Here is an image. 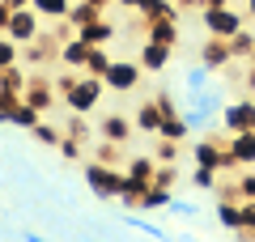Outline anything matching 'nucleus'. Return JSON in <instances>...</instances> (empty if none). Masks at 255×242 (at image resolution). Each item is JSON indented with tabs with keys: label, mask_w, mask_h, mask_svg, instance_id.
<instances>
[{
	"label": "nucleus",
	"mask_w": 255,
	"mask_h": 242,
	"mask_svg": "<svg viewBox=\"0 0 255 242\" xmlns=\"http://www.w3.org/2000/svg\"><path fill=\"white\" fill-rule=\"evenodd\" d=\"M81 174H85V187L98 200H119V191H124V166H102V161L85 157Z\"/></svg>",
	"instance_id": "f257e3e1"
},
{
	"label": "nucleus",
	"mask_w": 255,
	"mask_h": 242,
	"mask_svg": "<svg viewBox=\"0 0 255 242\" xmlns=\"http://www.w3.org/2000/svg\"><path fill=\"white\" fill-rule=\"evenodd\" d=\"M200 21H204V34H213V38H234L238 30L247 26V13L234 9V4H204V9H200Z\"/></svg>",
	"instance_id": "f03ea898"
},
{
	"label": "nucleus",
	"mask_w": 255,
	"mask_h": 242,
	"mask_svg": "<svg viewBox=\"0 0 255 242\" xmlns=\"http://www.w3.org/2000/svg\"><path fill=\"white\" fill-rule=\"evenodd\" d=\"M102 94H107V81H102V77H90V72H81V77H77V85L64 94V107L73 111V115H90V111H98Z\"/></svg>",
	"instance_id": "7ed1b4c3"
},
{
	"label": "nucleus",
	"mask_w": 255,
	"mask_h": 242,
	"mask_svg": "<svg viewBox=\"0 0 255 242\" xmlns=\"http://www.w3.org/2000/svg\"><path fill=\"white\" fill-rule=\"evenodd\" d=\"M191 161H196V166H209V170H234L238 174V161L230 157V149H221L217 140H213V136H200V140L191 144Z\"/></svg>",
	"instance_id": "20e7f679"
},
{
	"label": "nucleus",
	"mask_w": 255,
	"mask_h": 242,
	"mask_svg": "<svg viewBox=\"0 0 255 242\" xmlns=\"http://www.w3.org/2000/svg\"><path fill=\"white\" fill-rule=\"evenodd\" d=\"M140 77H145L140 60H111V64H107V72H102L107 90H115V94H132V90L140 85Z\"/></svg>",
	"instance_id": "39448f33"
},
{
	"label": "nucleus",
	"mask_w": 255,
	"mask_h": 242,
	"mask_svg": "<svg viewBox=\"0 0 255 242\" xmlns=\"http://www.w3.org/2000/svg\"><path fill=\"white\" fill-rule=\"evenodd\" d=\"M251 127H255V98H238L221 107V136L251 132Z\"/></svg>",
	"instance_id": "423d86ee"
},
{
	"label": "nucleus",
	"mask_w": 255,
	"mask_h": 242,
	"mask_svg": "<svg viewBox=\"0 0 255 242\" xmlns=\"http://www.w3.org/2000/svg\"><path fill=\"white\" fill-rule=\"evenodd\" d=\"M4 34H9L17 47H30L38 34H43V17H38L34 9H13V17H9V30H4Z\"/></svg>",
	"instance_id": "0eeeda50"
},
{
	"label": "nucleus",
	"mask_w": 255,
	"mask_h": 242,
	"mask_svg": "<svg viewBox=\"0 0 255 242\" xmlns=\"http://www.w3.org/2000/svg\"><path fill=\"white\" fill-rule=\"evenodd\" d=\"M162 119H166V111H162V102H157V98H145L136 111H132L136 132L140 136H153V140H157V132H162Z\"/></svg>",
	"instance_id": "6e6552de"
},
{
	"label": "nucleus",
	"mask_w": 255,
	"mask_h": 242,
	"mask_svg": "<svg viewBox=\"0 0 255 242\" xmlns=\"http://www.w3.org/2000/svg\"><path fill=\"white\" fill-rule=\"evenodd\" d=\"M132 136H136V123H132V115H102V119H98V140L128 144Z\"/></svg>",
	"instance_id": "1a4fd4ad"
},
{
	"label": "nucleus",
	"mask_w": 255,
	"mask_h": 242,
	"mask_svg": "<svg viewBox=\"0 0 255 242\" xmlns=\"http://www.w3.org/2000/svg\"><path fill=\"white\" fill-rule=\"evenodd\" d=\"M230 60H234V51H230V38H204V47H200V64L209 72H221V68H230Z\"/></svg>",
	"instance_id": "9d476101"
},
{
	"label": "nucleus",
	"mask_w": 255,
	"mask_h": 242,
	"mask_svg": "<svg viewBox=\"0 0 255 242\" xmlns=\"http://www.w3.org/2000/svg\"><path fill=\"white\" fill-rule=\"evenodd\" d=\"M85 55H90V43H85L81 34H68V38H60V55H55V60H60L64 68L85 72Z\"/></svg>",
	"instance_id": "9b49d317"
},
{
	"label": "nucleus",
	"mask_w": 255,
	"mask_h": 242,
	"mask_svg": "<svg viewBox=\"0 0 255 242\" xmlns=\"http://www.w3.org/2000/svg\"><path fill=\"white\" fill-rule=\"evenodd\" d=\"M170 51H174V47L157 43V38H145L140 51H136V60H140V68H145V72H162L166 64H170Z\"/></svg>",
	"instance_id": "f8f14e48"
},
{
	"label": "nucleus",
	"mask_w": 255,
	"mask_h": 242,
	"mask_svg": "<svg viewBox=\"0 0 255 242\" xmlns=\"http://www.w3.org/2000/svg\"><path fill=\"white\" fill-rule=\"evenodd\" d=\"M21 98H26L30 107H38V111L47 115V111L55 107V98H60V94L51 90V81H47V77H30V81H26V94H21Z\"/></svg>",
	"instance_id": "ddd939ff"
},
{
	"label": "nucleus",
	"mask_w": 255,
	"mask_h": 242,
	"mask_svg": "<svg viewBox=\"0 0 255 242\" xmlns=\"http://www.w3.org/2000/svg\"><path fill=\"white\" fill-rule=\"evenodd\" d=\"M226 149H230V157L238 161V170H243V166H255V127H251V132L226 136Z\"/></svg>",
	"instance_id": "4468645a"
},
{
	"label": "nucleus",
	"mask_w": 255,
	"mask_h": 242,
	"mask_svg": "<svg viewBox=\"0 0 255 242\" xmlns=\"http://www.w3.org/2000/svg\"><path fill=\"white\" fill-rule=\"evenodd\" d=\"M77 34H81L90 47H107L111 38H115V26H111L107 17H94V21H85V26H77Z\"/></svg>",
	"instance_id": "2eb2a0df"
},
{
	"label": "nucleus",
	"mask_w": 255,
	"mask_h": 242,
	"mask_svg": "<svg viewBox=\"0 0 255 242\" xmlns=\"http://www.w3.org/2000/svg\"><path fill=\"white\" fill-rule=\"evenodd\" d=\"M21 94H26V72H21V64L0 68V98H21Z\"/></svg>",
	"instance_id": "dca6fc26"
},
{
	"label": "nucleus",
	"mask_w": 255,
	"mask_h": 242,
	"mask_svg": "<svg viewBox=\"0 0 255 242\" xmlns=\"http://www.w3.org/2000/svg\"><path fill=\"white\" fill-rule=\"evenodd\" d=\"M153 170H157V161H153V153H140V157H124V174H128V179L153 183Z\"/></svg>",
	"instance_id": "f3484780"
},
{
	"label": "nucleus",
	"mask_w": 255,
	"mask_h": 242,
	"mask_svg": "<svg viewBox=\"0 0 255 242\" xmlns=\"http://www.w3.org/2000/svg\"><path fill=\"white\" fill-rule=\"evenodd\" d=\"M145 38H157V43L174 47V43H179V21H174V17H166V21H145Z\"/></svg>",
	"instance_id": "a211bd4d"
},
{
	"label": "nucleus",
	"mask_w": 255,
	"mask_h": 242,
	"mask_svg": "<svg viewBox=\"0 0 255 242\" xmlns=\"http://www.w3.org/2000/svg\"><path fill=\"white\" fill-rule=\"evenodd\" d=\"M217 225L230 234L243 230V208H238V200H217Z\"/></svg>",
	"instance_id": "6ab92c4d"
},
{
	"label": "nucleus",
	"mask_w": 255,
	"mask_h": 242,
	"mask_svg": "<svg viewBox=\"0 0 255 242\" xmlns=\"http://www.w3.org/2000/svg\"><path fill=\"white\" fill-rule=\"evenodd\" d=\"M170 187H157V183H149L145 191H140V204L136 208H145V213H157V208H170Z\"/></svg>",
	"instance_id": "aec40b11"
},
{
	"label": "nucleus",
	"mask_w": 255,
	"mask_h": 242,
	"mask_svg": "<svg viewBox=\"0 0 255 242\" xmlns=\"http://www.w3.org/2000/svg\"><path fill=\"white\" fill-rule=\"evenodd\" d=\"M30 9H34L38 17H47V21H64L68 9H73V0H30Z\"/></svg>",
	"instance_id": "412c9836"
},
{
	"label": "nucleus",
	"mask_w": 255,
	"mask_h": 242,
	"mask_svg": "<svg viewBox=\"0 0 255 242\" xmlns=\"http://www.w3.org/2000/svg\"><path fill=\"white\" fill-rule=\"evenodd\" d=\"M187 132H191V123H187V115H179V111H170V115L162 119V132L157 136H166V140H187Z\"/></svg>",
	"instance_id": "4be33fe9"
},
{
	"label": "nucleus",
	"mask_w": 255,
	"mask_h": 242,
	"mask_svg": "<svg viewBox=\"0 0 255 242\" xmlns=\"http://www.w3.org/2000/svg\"><path fill=\"white\" fill-rule=\"evenodd\" d=\"M90 157L102 161V166H124V144H115V140H98V144L90 149Z\"/></svg>",
	"instance_id": "5701e85b"
},
{
	"label": "nucleus",
	"mask_w": 255,
	"mask_h": 242,
	"mask_svg": "<svg viewBox=\"0 0 255 242\" xmlns=\"http://www.w3.org/2000/svg\"><path fill=\"white\" fill-rule=\"evenodd\" d=\"M140 17H145V21H166V17L179 21V9H174V0H145Z\"/></svg>",
	"instance_id": "b1692460"
},
{
	"label": "nucleus",
	"mask_w": 255,
	"mask_h": 242,
	"mask_svg": "<svg viewBox=\"0 0 255 242\" xmlns=\"http://www.w3.org/2000/svg\"><path fill=\"white\" fill-rule=\"evenodd\" d=\"M30 136H34L38 144H47V149H60V140H64V132L51 123V119H38V123L30 127Z\"/></svg>",
	"instance_id": "393cba45"
},
{
	"label": "nucleus",
	"mask_w": 255,
	"mask_h": 242,
	"mask_svg": "<svg viewBox=\"0 0 255 242\" xmlns=\"http://www.w3.org/2000/svg\"><path fill=\"white\" fill-rule=\"evenodd\" d=\"M230 51H234V60H251V51H255V30H251V21L230 38Z\"/></svg>",
	"instance_id": "a878e982"
},
{
	"label": "nucleus",
	"mask_w": 255,
	"mask_h": 242,
	"mask_svg": "<svg viewBox=\"0 0 255 242\" xmlns=\"http://www.w3.org/2000/svg\"><path fill=\"white\" fill-rule=\"evenodd\" d=\"M179 149H183L179 140L157 136V140H153V161H157V166H174V161H179Z\"/></svg>",
	"instance_id": "bb28decb"
},
{
	"label": "nucleus",
	"mask_w": 255,
	"mask_h": 242,
	"mask_svg": "<svg viewBox=\"0 0 255 242\" xmlns=\"http://www.w3.org/2000/svg\"><path fill=\"white\" fill-rule=\"evenodd\" d=\"M111 60H115V55H111L107 47H90V55H85V72H90V77H102Z\"/></svg>",
	"instance_id": "cd10ccee"
},
{
	"label": "nucleus",
	"mask_w": 255,
	"mask_h": 242,
	"mask_svg": "<svg viewBox=\"0 0 255 242\" xmlns=\"http://www.w3.org/2000/svg\"><path fill=\"white\" fill-rule=\"evenodd\" d=\"M234 191H238V200H255V166H243V170H238Z\"/></svg>",
	"instance_id": "c85d7f7f"
},
{
	"label": "nucleus",
	"mask_w": 255,
	"mask_h": 242,
	"mask_svg": "<svg viewBox=\"0 0 255 242\" xmlns=\"http://www.w3.org/2000/svg\"><path fill=\"white\" fill-rule=\"evenodd\" d=\"M221 179V170H209V166H191V187H200V191H213Z\"/></svg>",
	"instance_id": "c756f323"
},
{
	"label": "nucleus",
	"mask_w": 255,
	"mask_h": 242,
	"mask_svg": "<svg viewBox=\"0 0 255 242\" xmlns=\"http://www.w3.org/2000/svg\"><path fill=\"white\" fill-rule=\"evenodd\" d=\"M13 64H21V47L9 34H0V68H13Z\"/></svg>",
	"instance_id": "7c9ffc66"
},
{
	"label": "nucleus",
	"mask_w": 255,
	"mask_h": 242,
	"mask_svg": "<svg viewBox=\"0 0 255 242\" xmlns=\"http://www.w3.org/2000/svg\"><path fill=\"white\" fill-rule=\"evenodd\" d=\"M183 85L200 94L204 85H209V68H204V64H196V68H187V72H183Z\"/></svg>",
	"instance_id": "2f4dec72"
},
{
	"label": "nucleus",
	"mask_w": 255,
	"mask_h": 242,
	"mask_svg": "<svg viewBox=\"0 0 255 242\" xmlns=\"http://www.w3.org/2000/svg\"><path fill=\"white\" fill-rule=\"evenodd\" d=\"M81 149H85V144H81V140H73V136H64V140H60V157H64V161H85V153H81Z\"/></svg>",
	"instance_id": "473e14b6"
},
{
	"label": "nucleus",
	"mask_w": 255,
	"mask_h": 242,
	"mask_svg": "<svg viewBox=\"0 0 255 242\" xmlns=\"http://www.w3.org/2000/svg\"><path fill=\"white\" fill-rule=\"evenodd\" d=\"M64 136H73V140H90V123H85V115H73L68 119V127H64Z\"/></svg>",
	"instance_id": "72a5a7b5"
},
{
	"label": "nucleus",
	"mask_w": 255,
	"mask_h": 242,
	"mask_svg": "<svg viewBox=\"0 0 255 242\" xmlns=\"http://www.w3.org/2000/svg\"><path fill=\"white\" fill-rule=\"evenodd\" d=\"M128 225H132V230H140V234H149V238H157V242H166V230H162V225H153V221H140V217H128Z\"/></svg>",
	"instance_id": "f704fd0d"
},
{
	"label": "nucleus",
	"mask_w": 255,
	"mask_h": 242,
	"mask_svg": "<svg viewBox=\"0 0 255 242\" xmlns=\"http://www.w3.org/2000/svg\"><path fill=\"white\" fill-rule=\"evenodd\" d=\"M153 183H157V187H174V166H157V170H153Z\"/></svg>",
	"instance_id": "c9c22d12"
},
{
	"label": "nucleus",
	"mask_w": 255,
	"mask_h": 242,
	"mask_svg": "<svg viewBox=\"0 0 255 242\" xmlns=\"http://www.w3.org/2000/svg\"><path fill=\"white\" fill-rule=\"evenodd\" d=\"M243 208V230H255V200H238Z\"/></svg>",
	"instance_id": "e433bc0d"
},
{
	"label": "nucleus",
	"mask_w": 255,
	"mask_h": 242,
	"mask_svg": "<svg viewBox=\"0 0 255 242\" xmlns=\"http://www.w3.org/2000/svg\"><path fill=\"white\" fill-rule=\"evenodd\" d=\"M9 17H13V9H9V4H4V0H0V34L9 30Z\"/></svg>",
	"instance_id": "4c0bfd02"
},
{
	"label": "nucleus",
	"mask_w": 255,
	"mask_h": 242,
	"mask_svg": "<svg viewBox=\"0 0 255 242\" xmlns=\"http://www.w3.org/2000/svg\"><path fill=\"white\" fill-rule=\"evenodd\" d=\"M243 85L251 90V98H255V64H247V77H243Z\"/></svg>",
	"instance_id": "58836bf2"
},
{
	"label": "nucleus",
	"mask_w": 255,
	"mask_h": 242,
	"mask_svg": "<svg viewBox=\"0 0 255 242\" xmlns=\"http://www.w3.org/2000/svg\"><path fill=\"white\" fill-rule=\"evenodd\" d=\"M170 208H174V213H187V217H191V213H196V208H191V204H187V200H170Z\"/></svg>",
	"instance_id": "ea45409f"
},
{
	"label": "nucleus",
	"mask_w": 255,
	"mask_h": 242,
	"mask_svg": "<svg viewBox=\"0 0 255 242\" xmlns=\"http://www.w3.org/2000/svg\"><path fill=\"white\" fill-rule=\"evenodd\" d=\"M200 4L204 0H174V9H196V13H200Z\"/></svg>",
	"instance_id": "a19ab883"
},
{
	"label": "nucleus",
	"mask_w": 255,
	"mask_h": 242,
	"mask_svg": "<svg viewBox=\"0 0 255 242\" xmlns=\"http://www.w3.org/2000/svg\"><path fill=\"white\" fill-rule=\"evenodd\" d=\"M21 242H51V238H43V234H34V230H26V234H21Z\"/></svg>",
	"instance_id": "79ce46f5"
},
{
	"label": "nucleus",
	"mask_w": 255,
	"mask_h": 242,
	"mask_svg": "<svg viewBox=\"0 0 255 242\" xmlns=\"http://www.w3.org/2000/svg\"><path fill=\"white\" fill-rule=\"evenodd\" d=\"M243 13H247V21H255V0H243Z\"/></svg>",
	"instance_id": "37998d69"
},
{
	"label": "nucleus",
	"mask_w": 255,
	"mask_h": 242,
	"mask_svg": "<svg viewBox=\"0 0 255 242\" xmlns=\"http://www.w3.org/2000/svg\"><path fill=\"white\" fill-rule=\"evenodd\" d=\"M9 9H30V0H4Z\"/></svg>",
	"instance_id": "c03bdc74"
},
{
	"label": "nucleus",
	"mask_w": 255,
	"mask_h": 242,
	"mask_svg": "<svg viewBox=\"0 0 255 242\" xmlns=\"http://www.w3.org/2000/svg\"><path fill=\"white\" fill-rule=\"evenodd\" d=\"M204 4H234V0H204ZM204 4H200V9H204Z\"/></svg>",
	"instance_id": "a18cd8bd"
},
{
	"label": "nucleus",
	"mask_w": 255,
	"mask_h": 242,
	"mask_svg": "<svg viewBox=\"0 0 255 242\" xmlns=\"http://www.w3.org/2000/svg\"><path fill=\"white\" fill-rule=\"evenodd\" d=\"M247 64H255V51H251V60H247Z\"/></svg>",
	"instance_id": "49530a36"
},
{
	"label": "nucleus",
	"mask_w": 255,
	"mask_h": 242,
	"mask_svg": "<svg viewBox=\"0 0 255 242\" xmlns=\"http://www.w3.org/2000/svg\"><path fill=\"white\" fill-rule=\"evenodd\" d=\"M90 242H98V238H90Z\"/></svg>",
	"instance_id": "de8ad7c7"
}]
</instances>
